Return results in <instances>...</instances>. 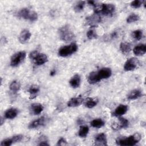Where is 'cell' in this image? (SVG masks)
<instances>
[{
  "label": "cell",
  "instance_id": "obj_2",
  "mask_svg": "<svg viewBox=\"0 0 146 146\" xmlns=\"http://www.w3.org/2000/svg\"><path fill=\"white\" fill-rule=\"evenodd\" d=\"M141 139V135L135 133L127 137H121L116 140V144L121 146H132L136 144Z\"/></svg>",
  "mask_w": 146,
  "mask_h": 146
},
{
  "label": "cell",
  "instance_id": "obj_38",
  "mask_svg": "<svg viewBox=\"0 0 146 146\" xmlns=\"http://www.w3.org/2000/svg\"><path fill=\"white\" fill-rule=\"evenodd\" d=\"M55 70H53V71H52L51 72V73H50V75H51V76H52V75H55Z\"/></svg>",
  "mask_w": 146,
  "mask_h": 146
},
{
  "label": "cell",
  "instance_id": "obj_37",
  "mask_svg": "<svg viewBox=\"0 0 146 146\" xmlns=\"http://www.w3.org/2000/svg\"><path fill=\"white\" fill-rule=\"evenodd\" d=\"M39 145H49V144L48 143V141L46 140H42L40 141V143L38 144Z\"/></svg>",
  "mask_w": 146,
  "mask_h": 146
},
{
  "label": "cell",
  "instance_id": "obj_36",
  "mask_svg": "<svg viewBox=\"0 0 146 146\" xmlns=\"http://www.w3.org/2000/svg\"><path fill=\"white\" fill-rule=\"evenodd\" d=\"M66 144H67V141L65 140V139H64L63 137L60 138L58 140V141L57 142V144H56L57 145H66Z\"/></svg>",
  "mask_w": 146,
  "mask_h": 146
},
{
  "label": "cell",
  "instance_id": "obj_14",
  "mask_svg": "<svg viewBox=\"0 0 146 146\" xmlns=\"http://www.w3.org/2000/svg\"><path fill=\"white\" fill-rule=\"evenodd\" d=\"M128 111V107L124 104H120L115 110L113 115L115 116L119 117L125 114Z\"/></svg>",
  "mask_w": 146,
  "mask_h": 146
},
{
  "label": "cell",
  "instance_id": "obj_27",
  "mask_svg": "<svg viewBox=\"0 0 146 146\" xmlns=\"http://www.w3.org/2000/svg\"><path fill=\"white\" fill-rule=\"evenodd\" d=\"M91 125L92 127L96 128H100L104 125V121L101 119H95L92 120L91 123Z\"/></svg>",
  "mask_w": 146,
  "mask_h": 146
},
{
  "label": "cell",
  "instance_id": "obj_31",
  "mask_svg": "<svg viewBox=\"0 0 146 146\" xmlns=\"http://www.w3.org/2000/svg\"><path fill=\"white\" fill-rule=\"evenodd\" d=\"M139 19H140V17L138 15L135 14H131L127 18L126 21L127 23H130L136 22V21H139Z\"/></svg>",
  "mask_w": 146,
  "mask_h": 146
},
{
  "label": "cell",
  "instance_id": "obj_3",
  "mask_svg": "<svg viewBox=\"0 0 146 146\" xmlns=\"http://www.w3.org/2000/svg\"><path fill=\"white\" fill-rule=\"evenodd\" d=\"M58 34L60 39L66 42L72 40L75 38L74 33L68 25H64L60 27L59 29Z\"/></svg>",
  "mask_w": 146,
  "mask_h": 146
},
{
  "label": "cell",
  "instance_id": "obj_35",
  "mask_svg": "<svg viewBox=\"0 0 146 146\" xmlns=\"http://www.w3.org/2000/svg\"><path fill=\"white\" fill-rule=\"evenodd\" d=\"M13 143H18V142H20L21 141H22L23 139V136L22 135H17L15 136H14L11 137Z\"/></svg>",
  "mask_w": 146,
  "mask_h": 146
},
{
  "label": "cell",
  "instance_id": "obj_13",
  "mask_svg": "<svg viewBox=\"0 0 146 146\" xmlns=\"http://www.w3.org/2000/svg\"><path fill=\"white\" fill-rule=\"evenodd\" d=\"M43 109H44V107L42 104L40 103H35L31 104L30 111L31 114L34 115H38L43 111Z\"/></svg>",
  "mask_w": 146,
  "mask_h": 146
},
{
  "label": "cell",
  "instance_id": "obj_7",
  "mask_svg": "<svg viewBox=\"0 0 146 146\" xmlns=\"http://www.w3.org/2000/svg\"><path fill=\"white\" fill-rule=\"evenodd\" d=\"M26 56V53L24 51H21L14 54L11 58L10 65L13 67L18 66L23 62Z\"/></svg>",
  "mask_w": 146,
  "mask_h": 146
},
{
  "label": "cell",
  "instance_id": "obj_12",
  "mask_svg": "<svg viewBox=\"0 0 146 146\" xmlns=\"http://www.w3.org/2000/svg\"><path fill=\"white\" fill-rule=\"evenodd\" d=\"M31 34L30 32V31L27 29H24L21 32L19 35V41L22 44L26 43L29 40V39L31 38Z\"/></svg>",
  "mask_w": 146,
  "mask_h": 146
},
{
  "label": "cell",
  "instance_id": "obj_29",
  "mask_svg": "<svg viewBox=\"0 0 146 146\" xmlns=\"http://www.w3.org/2000/svg\"><path fill=\"white\" fill-rule=\"evenodd\" d=\"M85 3H86V2L85 1H78L74 6V9L75 10V12L76 13H79V12H81L84 7V6H85Z\"/></svg>",
  "mask_w": 146,
  "mask_h": 146
},
{
  "label": "cell",
  "instance_id": "obj_4",
  "mask_svg": "<svg viewBox=\"0 0 146 146\" xmlns=\"http://www.w3.org/2000/svg\"><path fill=\"white\" fill-rule=\"evenodd\" d=\"M30 58L36 66H40L48 61L47 56L43 53H40L36 51H33L29 54Z\"/></svg>",
  "mask_w": 146,
  "mask_h": 146
},
{
  "label": "cell",
  "instance_id": "obj_25",
  "mask_svg": "<svg viewBox=\"0 0 146 146\" xmlns=\"http://www.w3.org/2000/svg\"><path fill=\"white\" fill-rule=\"evenodd\" d=\"M84 102V106L88 108H92L96 106L98 104V100H96L95 99L88 98L85 99Z\"/></svg>",
  "mask_w": 146,
  "mask_h": 146
},
{
  "label": "cell",
  "instance_id": "obj_21",
  "mask_svg": "<svg viewBox=\"0 0 146 146\" xmlns=\"http://www.w3.org/2000/svg\"><path fill=\"white\" fill-rule=\"evenodd\" d=\"M142 96V91L138 89L132 90L127 95V99L129 100H135Z\"/></svg>",
  "mask_w": 146,
  "mask_h": 146
},
{
  "label": "cell",
  "instance_id": "obj_9",
  "mask_svg": "<svg viewBox=\"0 0 146 146\" xmlns=\"http://www.w3.org/2000/svg\"><path fill=\"white\" fill-rule=\"evenodd\" d=\"M101 22V17L98 14H94L86 18V23L87 25L91 26V27L96 26L99 23Z\"/></svg>",
  "mask_w": 146,
  "mask_h": 146
},
{
  "label": "cell",
  "instance_id": "obj_30",
  "mask_svg": "<svg viewBox=\"0 0 146 146\" xmlns=\"http://www.w3.org/2000/svg\"><path fill=\"white\" fill-rule=\"evenodd\" d=\"M131 35L134 39L136 40H140L143 38V31L141 30H136L132 31Z\"/></svg>",
  "mask_w": 146,
  "mask_h": 146
},
{
  "label": "cell",
  "instance_id": "obj_28",
  "mask_svg": "<svg viewBox=\"0 0 146 146\" xmlns=\"http://www.w3.org/2000/svg\"><path fill=\"white\" fill-rule=\"evenodd\" d=\"M89 132V128L87 125H82L80 127L78 135L81 137H85L87 136Z\"/></svg>",
  "mask_w": 146,
  "mask_h": 146
},
{
  "label": "cell",
  "instance_id": "obj_32",
  "mask_svg": "<svg viewBox=\"0 0 146 146\" xmlns=\"http://www.w3.org/2000/svg\"><path fill=\"white\" fill-rule=\"evenodd\" d=\"M144 1H140V0H135L133 1H132L131 3V7L137 9V8H139L144 3Z\"/></svg>",
  "mask_w": 146,
  "mask_h": 146
},
{
  "label": "cell",
  "instance_id": "obj_1",
  "mask_svg": "<svg viewBox=\"0 0 146 146\" xmlns=\"http://www.w3.org/2000/svg\"><path fill=\"white\" fill-rule=\"evenodd\" d=\"M94 13L96 14H103L104 15H112L115 10V6L111 3L96 4L94 6Z\"/></svg>",
  "mask_w": 146,
  "mask_h": 146
},
{
  "label": "cell",
  "instance_id": "obj_6",
  "mask_svg": "<svg viewBox=\"0 0 146 146\" xmlns=\"http://www.w3.org/2000/svg\"><path fill=\"white\" fill-rule=\"evenodd\" d=\"M18 15L20 18L29 20L31 22L36 21L38 18V14L36 12L31 11L27 8L22 9L18 11Z\"/></svg>",
  "mask_w": 146,
  "mask_h": 146
},
{
  "label": "cell",
  "instance_id": "obj_26",
  "mask_svg": "<svg viewBox=\"0 0 146 146\" xmlns=\"http://www.w3.org/2000/svg\"><path fill=\"white\" fill-rule=\"evenodd\" d=\"M9 88L14 93H16L19 91L21 88V84L18 80H13L10 84Z\"/></svg>",
  "mask_w": 146,
  "mask_h": 146
},
{
  "label": "cell",
  "instance_id": "obj_18",
  "mask_svg": "<svg viewBox=\"0 0 146 146\" xmlns=\"http://www.w3.org/2000/svg\"><path fill=\"white\" fill-rule=\"evenodd\" d=\"M146 52V46L144 44H140L135 46L133 49V52L137 56H141Z\"/></svg>",
  "mask_w": 146,
  "mask_h": 146
},
{
  "label": "cell",
  "instance_id": "obj_11",
  "mask_svg": "<svg viewBox=\"0 0 146 146\" xmlns=\"http://www.w3.org/2000/svg\"><path fill=\"white\" fill-rule=\"evenodd\" d=\"M95 145H107V139L105 133H101L97 135L95 137Z\"/></svg>",
  "mask_w": 146,
  "mask_h": 146
},
{
  "label": "cell",
  "instance_id": "obj_8",
  "mask_svg": "<svg viewBox=\"0 0 146 146\" xmlns=\"http://www.w3.org/2000/svg\"><path fill=\"white\" fill-rule=\"evenodd\" d=\"M139 64V61L135 58H131L128 59L124 66L125 71H131L135 70Z\"/></svg>",
  "mask_w": 146,
  "mask_h": 146
},
{
  "label": "cell",
  "instance_id": "obj_34",
  "mask_svg": "<svg viewBox=\"0 0 146 146\" xmlns=\"http://www.w3.org/2000/svg\"><path fill=\"white\" fill-rule=\"evenodd\" d=\"M13 143H14L11 138H7L2 141L0 144V145L1 146H10L12 145Z\"/></svg>",
  "mask_w": 146,
  "mask_h": 146
},
{
  "label": "cell",
  "instance_id": "obj_17",
  "mask_svg": "<svg viewBox=\"0 0 146 146\" xmlns=\"http://www.w3.org/2000/svg\"><path fill=\"white\" fill-rule=\"evenodd\" d=\"M44 121H45L44 117L43 116L40 117L38 119H36L33 121L32 122H31L29 124L28 127L30 129H33V128H36L37 127H39L40 126H42L44 124Z\"/></svg>",
  "mask_w": 146,
  "mask_h": 146
},
{
  "label": "cell",
  "instance_id": "obj_22",
  "mask_svg": "<svg viewBox=\"0 0 146 146\" xmlns=\"http://www.w3.org/2000/svg\"><path fill=\"white\" fill-rule=\"evenodd\" d=\"M101 80L99 78L97 71H92L90 72L88 76V82L91 84H94L98 83Z\"/></svg>",
  "mask_w": 146,
  "mask_h": 146
},
{
  "label": "cell",
  "instance_id": "obj_19",
  "mask_svg": "<svg viewBox=\"0 0 146 146\" xmlns=\"http://www.w3.org/2000/svg\"><path fill=\"white\" fill-rule=\"evenodd\" d=\"M18 114V110L15 108H11L7 110L4 114V117L6 119H13L15 118Z\"/></svg>",
  "mask_w": 146,
  "mask_h": 146
},
{
  "label": "cell",
  "instance_id": "obj_33",
  "mask_svg": "<svg viewBox=\"0 0 146 146\" xmlns=\"http://www.w3.org/2000/svg\"><path fill=\"white\" fill-rule=\"evenodd\" d=\"M87 36L89 39H94L97 38L98 35L94 30H90L87 33Z\"/></svg>",
  "mask_w": 146,
  "mask_h": 146
},
{
  "label": "cell",
  "instance_id": "obj_16",
  "mask_svg": "<svg viewBox=\"0 0 146 146\" xmlns=\"http://www.w3.org/2000/svg\"><path fill=\"white\" fill-rule=\"evenodd\" d=\"M84 101V99L80 97L72 98L67 102V106L69 107H75L79 106Z\"/></svg>",
  "mask_w": 146,
  "mask_h": 146
},
{
  "label": "cell",
  "instance_id": "obj_23",
  "mask_svg": "<svg viewBox=\"0 0 146 146\" xmlns=\"http://www.w3.org/2000/svg\"><path fill=\"white\" fill-rule=\"evenodd\" d=\"M40 89L39 87L36 86V85H31L29 88V92L30 93V99H34L35 98L37 95L38 94V93L39 92Z\"/></svg>",
  "mask_w": 146,
  "mask_h": 146
},
{
  "label": "cell",
  "instance_id": "obj_20",
  "mask_svg": "<svg viewBox=\"0 0 146 146\" xmlns=\"http://www.w3.org/2000/svg\"><path fill=\"white\" fill-rule=\"evenodd\" d=\"M80 76L78 74H75L74 75L70 80L69 83L70 86L74 88H78L79 87L80 84Z\"/></svg>",
  "mask_w": 146,
  "mask_h": 146
},
{
  "label": "cell",
  "instance_id": "obj_5",
  "mask_svg": "<svg viewBox=\"0 0 146 146\" xmlns=\"http://www.w3.org/2000/svg\"><path fill=\"white\" fill-rule=\"evenodd\" d=\"M78 45L75 43H72L68 45L60 47L58 50V55L62 57L68 56L78 50Z\"/></svg>",
  "mask_w": 146,
  "mask_h": 146
},
{
  "label": "cell",
  "instance_id": "obj_10",
  "mask_svg": "<svg viewBox=\"0 0 146 146\" xmlns=\"http://www.w3.org/2000/svg\"><path fill=\"white\" fill-rule=\"evenodd\" d=\"M98 75L100 80L108 79L112 75V71L108 67H104L97 71Z\"/></svg>",
  "mask_w": 146,
  "mask_h": 146
},
{
  "label": "cell",
  "instance_id": "obj_24",
  "mask_svg": "<svg viewBox=\"0 0 146 146\" xmlns=\"http://www.w3.org/2000/svg\"><path fill=\"white\" fill-rule=\"evenodd\" d=\"M120 50L124 54H126L129 53L131 50V44L127 42H122L120 44Z\"/></svg>",
  "mask_w": 146,
  "mask_h": 146
},
{
  "label": "cell",
  "instance_id": "obj_15",
  "mask_svg": "<svg viewBox=\"0 0 146 146\" xmlns=\"http://www.w3.org/2000/svg\"><path fill=\"white\" fill-rule=\"evenodd\" d=\"M119 124H113L112 125V128L115 129L119 128H125L128 127L129 125L128 120L124 117H119Z\"/></svg>",
  "mask_w": 146,
  "mask_h": 146
}]
</instances>
